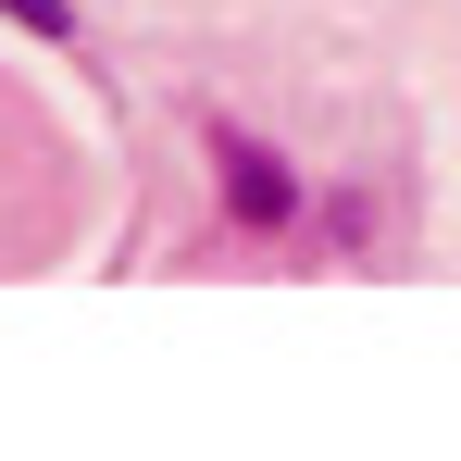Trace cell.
I'll use <instances>...</instances> for the list:
<instances>
[{"label":"cell","instance_id":"1","mask_svg":"<svg viewBox=\"0 0 461 461\" xmlns=\"http://www.w3.org/2000/svg\"><path fill=\"white\" fill-rule=\"evenodd\" d=\"M212 175H225L237 225H287V212H300V187H287V162L262 150L249 125H212Z\"/></svg>","mask_w":461,"mask_h":461},{"label":"cell","instance_id":"2","mask_svg":"<svg viewBox=\"0 0 461 461\" xmlns=\"http://www.w3.org/2000/svg\"><path fill=\"white\" fill-rule=\"evenodd\" d=\"M13 25H38V38H76V0H0Z\"/></svg>","mask_w":461,"mask_h":461}]
</instances>
